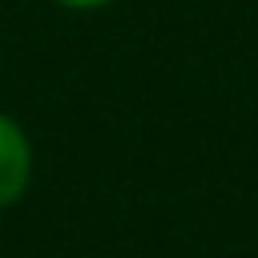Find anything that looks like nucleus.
I'll use <instances>...</instances> for the list:
<instances>
[{"mask_svg":"<svg viewBox=\"0 0 258 258\" xmlns=\"http://www.w3.org/2000/svg\"><path fill=\"white\" fill-rule=\"evenodd\" d=\"M52 4L73 8V12H97V8H109V4H117V0H52Z\"/></svg>","mask_w":258,"mask_h":258,"instance_id":"nucleus-2","label":"nucleus"},{"mask_svg":"<svg viewBox=\"0 0 258 258\" xmlns=\"http://www.w3.org/2000/svg\"><path fill=\"white\" fill-rule=\"evenodd\" d=\"M32 173H36V149L28 129L12 113H0V210L16 206L28 194Z\"/></svg>","mask_w":258,"mask_h":258,"instance_id":"nucleus-1","label":"nucleus"}]
</instances>
